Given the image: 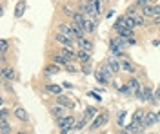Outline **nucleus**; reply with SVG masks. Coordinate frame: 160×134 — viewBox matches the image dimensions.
Instances as JSON below:
<instances>
[{
    "label": "nucleus",
    "instance_id": "nucleus-1",
    "mask_svg": "<svg viewBox=\"0 0 160 134\" xmlns=\"http://www.w3.org/2000/svg\"><path fill=\"white\" fill-rule=\"evenodd\" d=\"M75 123H77V120H75L73 114H68V116L57 120V125H58L60 132H71V131H75Z\"/></svg>",
    "mask_w": 160,
    "mask_h": 134
},
{
    "label": "nucleus",
    "instance_id": "nucleus-2",
    "mask_svg": "<svg viewBox=\"0 0 160 134\" xmlns=\"http://www.w3.org/2000/svg\"><path fill=\"white\" fill-rule=\"evenodd\" d=\"M109 111H100L98 114H97V118L93 120V123H91L89 131H100L102 127H106V125L109 123Z\"/></svg>",
    "mask_w": 160,
    "mask_h": 134
},
{
    "label": "nucleus",
    "instance_id": "nucleus-3",
    "mask_svg": "<svg viewBox=\"0 0 160 134\" xmlns=\"http://www.w3.org/2000/svg\"><path fill=\"white\" fill-rule=\"evenodd\" d=\"M55 42L58 44L60 47H75L77 45L75 38H69L68 35H64V33H60V31H57V35H55Z\"/></svg>",
    "mask_w": 160,
    "mask_h": 134
},
{
    "label": "nucleus",
    "instance_id": "nucleus-4",
    "mask_svg": "<svg viewBox=\"0 0 160 134\" xmlns=\"http://www.w3.org/2000/svg\"><path fill=\"white\" fill-rule=\"evenodd\" d=\"M58 31L64 33V35H68L69 38H75V40H77V31H75V27H73V22H60Z\"/></svg>",
    "mask_w": 160,
    "mask_h": 134
},
{
    "label": "nucleus",
    "instance_id": "nucleus-5",
    "mask_svg": "<svg viewBox=\"0 0 160 134\" xmlns=\"http://www.w3.org/2000/svg\"><path fill=\"white\" fill-rule=\"evenodd\" d=\"M153 94H155V91L151 89L149 85H142V89H140V93L137 94V98H138L140 102L148 103V102H151V98H153Z\"/></svg>",
    "mask_w": 160,
    "mask_h": 134
},
{
    "label": "nucleus",
    "instance_id": "nucleus-6",
    "mask_svg": "<svg viewBox=\"0 0 160 134\" xmlns=\"http://www.w3.org/2000/svg\"><path fill=\"white\" fill-rule=\"evenodd\" d=\"M58 53L68 60V62H75V60H78V54L75 51V47H60Z\"/></svg>",
    "mask_w": 160,
    "mask_h": 134
},
{
    "label": "nucleus",
    "instance_id": "nucleus-7",
    "mask_svg": "<svg viewBox=\"0 0 160 134\" xmlns=\"http://www.w3.org/2000/svg\"><path fill=\"white\" fill-rule=\"evenodd\" d=\"M0 72H2V80H6V82H15L17 80V71L11 65H4Z\"/></svg>",
    "mask_w": 160,
    "mask_h": 134
},
{
    "label": "nucleus",
    "instance_id": "nucleus-8",
    "mask_svg": "<svg viewBox=\"0 0 160 134\" xmlns=\"http://www.w3.org/2000/svg\"><path fill=\"white\" fill-rule=\"evenodd\" d=\"M57 103H60V105H64V107H68L69 111H73L75 109V100H71L69 96H66L64 93H60V94H57Z\"/></svg>",
    "mask_w": 160,
    "mask_h": 134
},
{
    "label": "nucleus",
    "instance_id": "nucleus-9",
    "mask_svg": "<svg viewBox=\"0 0 160 134\" xmlns=\"http://www.w3.org/2000/svg\"><path fill=\"white\" fill-rule=\"evenodd\" d=\"M120 71L128 72V74H135V72H137V67H135V63L131 62V60L122 58V60H120Z\"/></svg>",
    "mask_w": 160,
    "mask_h": 134
},
{
    "label": "nucleus",
    "instance_id": "nucleus-10",
    "mask_svg": "<svg viewBox=\"0 0 160 134\" xmlns=\"http://www.w3.org/2000/svg\"><path fill=\"white\" fill-rule=\"evenodd\" d=\"M68 111H69V109H68V107H64V105H60V103H57V105H53V107H51V114H53L57 120H58V118H64V116H68V114H69Z\"/></svg>",
    "mask_w": 160,
    "mask_h": 134
},
{
    "label": "nucleus",
    "instance_id": "nucleus-11",
    "mask_svg": "<svg viewBox=\"0 0 160 134\" xmlns=\"http://www.w3.org/2000/svg\"><path fill=\"white\" fill-rule=\"evenodd\" d=\"M153 123H157V113L148 111L146 116H144V120H142V127H144V129H148V127H151Z\"/></svg>",
    "mask_w": 160,
    "mask_h": 134
},
{
    "label": "nucleus",
    "instance_id": "nucleus-12",
    "mask_svg": "<svg viewBox=\"0 0 160 134\" xmlns=\"http://www.w3.org/2000/svg\"><path fill=\"white\" fill-rule=\"evenodd\" d=\"M28 9V0H18L17 4H15V16L17 18H22L24 16V13Z\"/></svg>",
    "mask_w": 160,
    "mask_h": 134
},
{
    "label": "nucleus",
    "instance_id": "nucleus-13",
    "mask_svg": "<svg viewBox=\"0 0 160 134\" xmlns=\"http://www.w3.org/2000/svg\"><path fill=\"white\" fill-rule=\"evenodd\" d=\"M77 47L78 49H88V51H93V42L88 38V36H82V38H77Z\"/></svg>",
    "mask_w": 160,
    "mask_h": 134
},
{
    "label": "nucleus",
    "instance_id": "nucleus-14",
    "mask_svg": "<svg viewBox=\"0 0 160 134\" xmlns=\"http://www.w3.org/2000/svg\"><path fill=\"white\" fill-rule=\"evenodd\" d=\"M13 116H15V118H18L20 122H24V123H26V122H29V114L26 113V109H24V107H15V109H13Z\"/></svg>",
    "mask_w": 160,
    "mask_h": 134
},
{
    "label": "nucleus",
    "instance_id": "nucleus-15",
    "mask_svg": "<svg viewBox=\"0 0 160 134\" xmlns=\"http://www.w3.org/2000/svg\"><path fill=\"white\" fill-rule=\"evenodd\" d=\"M58 72H60V65L55 63V62L48 63V65L44 67V74H46V76H55V74H58Z\"/></svg>",
    "mask_w": 160,
    "mask_h": 134
},
{
    "label": "nucleus",
    "instance_id": "nucleus-16",
    "mask_svg": "<svg viewBox=\"0 0 160 134\" xmlns=\"http://www.w3.org/2000/svg\"><path fill=\"white\" fill-rule=\"evenodd\" d=\"M93 74H95L97 82H98V83H104V85H108V83H111V80H113V78H109V76H108L106 72H102L100 69H95V71H93Z\"/></svg>",
    "mask_w": 160,
    "mask_h": 134
},
{
    "label": "nucleus",
    "instance_id": "nucleus-17",
    "mask_svg": "<svg viewBox=\"0 0 160 134\" xmlns=\"http://www.w3.org/2000/svg\"><path fill=\"white\" fill-rule=\"evenodd\" d=\"M126 83H128V85L131 87V91L135 93V96H137V94L140 93V89H142V82H140L138 78H129V80H128Z\"/></svg>",
    "mask_w": 160,
    "mask_h": 134
},
{
    "label": "nucleus",
    "instance_id": "nucleus-18",
    "mask_svg": "<svg viewBox=\"0 0 160 134\" xmlns=\"http://www.w3.org/2000/svg\"><path fill=\"white\" fill-rule=\"evenodd\" d=\"M100 111L97 109V107H91V105H88L86 107V111H84V118L88 120V122H91V120H95L97 118V114H98Z\"/></svg>",
    "mask_w": 160,
    "mask_h": 134
},
{
    "label": "nucleus",
    "instance_id": "nucleus-19",
    "mask_svg": "<svg viewBox=\"0 0 160 134\" xmlns=\"http://www.w3.org/2000/svg\"><path fill=\"white\" fill-rule=\"evenodd\" d=\"M91 53L93 51H88V49H78L77 54H78V62L84 63V62H91Z\"/></svg>",
    "mask_w": 160,
    "mask_h": 134
},
{
    "label": "nucleus",
    "instance_id": "nucleus-20",
    "mask_svg": "<svg viewBox=\"0 0 160 134\" xmlns=\"http://www.w3.org/2000/svg\"><path fill=\"white\" fill-rule=\"evenodd\" d=\"M62 89H64V85H58V83H46V91L51 94H60L62 93Z\"/></svg>",
    "mask_w": 160,
    "mask_h": 134
},
{
    "label": "nucleus",
    "instance_id": "nucleus-21",
    "mask_svg": "<svg viewBox=\"0 0 160 134\" xmlns=\"http://www.w3.org/2000/svg\"><path fill=\"white\" fill-rule=\"evenodd\" d=\"M100 71H102V72H106V74H108L109 78H115V76H117L115 69H113V67H111V65H109L108 62H102V63H100Z\"/></svg>",
    "mask_w": 160,
    "mask_h": 134
},
{
    "label": "nucleus",
    "instance_id": "nucleus-22",
    "mask_svg": "<svg viewBox=\"0 0 160 134\" xmlns=\"http://www.w3.org/2000/svg\"><path fill=\"white\" fill-rule=\"evenodd\" d=\"M140 15H144L146 18H149V16H155V6H151V4H146L144 7H140Z\"/></svg>",
    "mask_w": 160,
    "mask_h": 134
},
{
    "label": "nucleus",
    "instance_id": "nucleus-23",
    "mask_svg": "<svg viewBox=\"0 0 160 134\" xmlns=\"http://www.w3.org/2000/svg\"><path fill=\"white\" fill-rule=\"evenodd\" d=\"M51 62H55V63H58V65H64V67H66V65H68V60H66V58H64V56H62V54H60L58 51L57 53H53V54H51Z\"/></svg>",
    "mask_w": 160,
    "mask_h": 134
},
{
    "label": "nucleus",
    "instance_id": "nucleus-24",
    "mask_svg": "<svg viewBox=\"0 0 160 134\" xmlns=\"http://www.w3.org/2000/svg\"><path fill=\"white\" fill-rule=\"evenodd\" d=\"M106 62L109 63L111 67L115 69V72L118 74V72H120V62L117 60V56H115V54H111V56H108V58H106Z\"/></svg>",
    "mask_w": 160,
    "mask_h": 134
},
{
    "label": "nucleus",
    "instance_id": "nucleus-25",
    "mask_svg": "<svg viewBox=\"0 0 160 134\" xmlns=\"http://www.w3.org/2000/svg\"><path fill=\"white\" fill-rule=\"evenodd\" d=\"M122 27H126V15H120L118 18L115 20V24H113V29H115V33L120 31Z\"/></svg>",
    "mask_w": 160,
    "mask_h": 134
},
{
    "label": "nucleus",
    "instance_id": "nucleus-26",
    "mask_svg": "<svg viewBox=\"0 0 160 134\" xmlns=\"http://www.w3.org/2000/svg\"><path fill=\"white\" fill-rule=\"evenodd\" d=\"M0 132L2 134H9L13 132V129H11V125L8 120H0Z\"/></svg>",
    "mask_w": 160,
    "mask_h": 134
},
{
    "label": "nucleus",
    "instance_id": "nucleus-27",
    "mask_svg": "<svg viewBox=\"0 0 160 134\" xmlns=\"http://www.w3.org/2000/svg\"><path fill=\"white\" fill-rule=\"evenodd\" d=\"M118 91H120L122 94H124L126 98H131V96H135V93L131 91V87L128 85V83H124V85H120V89H118Z\"/></svg>",
    "mask_w": 160,
    "mask_h": 134
},
{
    "label": "nucleus",
    "instance_id": "nucleus-28",
    "mask_svg": "<svg viewBox=\"0 0 160 134\" xmlns=\"http://www.w3.org/2000/svg\"><path fill=\"white\" fill-rule=\"evenodd\" d=\"M126 116H128V111H120L118 116H117V125L118 127H126Z\"/></svg>",
    "mask_w": 160,
    "mask_h": 134
},
{
    "label": "nucleus",
    "instance_id": "nucleus-29",
    "mask_svg": "<svg viewBox=\"0 0 160 134\" xmlns=\"http://www.w3.org/2000/svg\"><path fill=\"white\" fill-rule=\"evenodd\" d=\"M146 113H148V111H144V109H137V111L133 113V120H135V122H140V123H142V120H144Z\"/></svg>",
    "mask_w": 160,
    "mask_h": 134
},
{
    "label": "nucleus",
    "instance_id": "nucleus-30",
    "mask_svg": "<svg viewBox=\"0 0 160 134\" xmlns=\"http://www.w3.org/2000/svg\"><path fill=\"white\" fill-rule=\"evenodd\" d=\"M80 71L84 72L86 76H88V74H91V72H93V67H91V62H84V63H80Z\"/></svg>",
    "mask_w": 160,
    "mask_h": 134
},
{
    "label": "nucleus",
    "instance_id": "nucleus-31",
    "mask_svg": "<svg viewBox=\"0 0 160 134\" xmlns=\"http://www.w3.org/2000/svg\"><path fill=\"white\" fill-rule=\"evenodd\" d=\"M135 16V22H137V27H146V16L144 15H133Z\"/></svg>",
    "mask_w": 160,
    "mask_h": 134
},
{
    "label": "nucleus",
    "instance_id": "nucleus-32",
    "mask_svg": "<svg viewBox=\"0 0 160 134\" xmlns=\"http://www.w3.org/2000/svg\"><path fill=\"white\" fill-rule=\"evenodd\" d=\"M88 123H89V122H88V120L82 116V120H78V122L75 123V131H84V129L88 127Z\"/></svg>",
    "mask_w": 160,
    "mask_h": 134
},
{
    "label": "nucleus",
    "instance_id": "nucleus-33",
    "mask_svg": "<svg viewBox=\"0 0 160 134\" xmlns=\"http://www.w3.org/2000/svg\"><path fill=\"white\" fill-rule=\"evenodd\" d=\"M8 51H9V42L6 40H0V54H8Z\"/></svg>",
    "mask_w": 160,
    "mask_h": 134
},
{
    "label": "nucleus",
    "instance_id": "nucleus-34",
    "mask_svg": "<svg viewBox=\"0 0 160 134\" xmlns=\"http://www.w3.org/2000/svg\"><path fill=\"white\" fill-rule=\"evenodd\" d=\"M62 13H64V15H66V16H73V15H75V9H73V7H69V6H62Z\"/></svg>",
    "mask_w": 160,
    "mask_h": 134
},
{
    "label": "nucleus",
    "instance_id": "nucleus-35",
    "mask_svg": "<svg viewBox=\"0 0 160 134\" xmlns=\"http://www.w3.org/2000/svg\"><path fill=\"white\" fill-rule=\"evenodd\" d=\"M160 102V87L158 89H157V91H155V94H153V98H151V105H157V103Z\"/></svg>",
    "mask_w": 160,
    "mask_h": 134
},
{
    "label": "nucleus",
    "instance_id": "nucleus-36",
    "mask_svg": "<svg viewBox=\"0 0 160 134\" xmlns=\"http://www.w3.org/2000/svg\"><path fill=\"white\" fill-rule=\"evenodd\" d=\"M66 71H68V72H71V74H75V72L78 71V69H77V65H75L73 62H69L68 65H66Z\"/></svg>",
    "mask_w": 160,
    "mask_h": 134
},
{
    "label": "nucleus",
    "instance_id": "nucleus-37",
    "mask_svg": "<svg viewBox=\"0 0 160 134\" xmlns=\"http://www.w3.org/2000/svg\"><path fill=\"white\" fill-rule=\"evenodd\" d=\"M8 116H9V111L2 105V109H0V120H8Z\"/></svg>",
    "mask_w": 160,
    "mask_h": 134
},
{
    "label": "nucleus",
    "instance_id": "nucleus-38",
    "mask_svg": "<svg viewBox=\"0 0 160 134\" xmlns=\"http://www.w3.org/2000/svg\"><path fill=\"white\" fill-rule=\"evenodd\" d=\"M89 96L93 98V100H97V102H102V98H100V94L97 93V91H91V93H89Z\"/></svg>",
    "mask_w": 160,
    "mask_h": 134
},
{
    "label": "nucleus",
    "instance_id": "nucleus-39",
    "mask_svg": "<svg viewBox=\"0 0 160 134\" xmlns=\"http://www.w3.org/2000/svg\"><path fill=\"white\" fill-rule=\"evenodd\" d=\"M135 4H137V7H144L146 4H149V0H137Z\"/></svg>",
    "mask_w": 160,
    "mask_h": 134
},
{
    "label": "nucleus",
    "instance_id": "nucleus-40",
    "mask_svg": "<svg viewBox=\"0 0 160 134\" xmlns=\"http://www.w3.org/2000/svg\"><path fill=\"white\" fill-rule=\"evenodd\" d=\"M62 85H64V89H71L73 87V83H69V82H62Z\"/></svg>",
    "mask_w": 160,
    "mask_h": 134
},
{
    "label": "nucleus",
    "instance_id": "nucleus-41",
    "mask_svg": "<svg viewBox=\"0 0 160 134\" xmlns=\"http://www.w3.org/2000/svg\"><path fill=\"white\" fill-rule=\"evenodd\" d=\"M157 15H160V6H158V4L155 6V16H157Z\"/></svg>",
    "mask_w": 160,
    "mask_h": 134
},
{
    "label": "nucleus",
    "instance_id": "nucleus-42",
    "mask_svg": "<svg viewBox=\"0 0 160 134\" xmlns=\"http://www.w3.org/2000/svg\"><path fill=\"white\" fill-rule=\"evenodd\" d=\"M155 24H157V25H160V15H157V16H155Z\"/></svg>",
    "mask_w": 160,
    "mask_h": 134
},
{
    "label": "nucleus",
    "instance_id": "nucleus-43",
    "mask_svg": "<svg viewBox=\"0 0 160 134\" xmlns=\"http://www.w3.org/2000/svg\"><path fill=\"white\" fill-rule=\"evenodd\" d=\"M113 11H115V9H109V11H108V15H106L108 18H111V16H113Z\"/></svg>",
    "mask_w": 160,
    "mask_h": 134
},
{
    "label": "nucleus",
    "instance_id": "nucleus-44",
    "mask_svg": "<svg viewBox=\"0 0 160 134\" xmlns=\"http://www.w3.org/2000/svg\"><path fill=\"white\" fill-rule=\"evenodd\" d=\"M157 122H160V111L157 113Z\"/></svg>",
    "mask_w": 160,
    "mask_h": 134
}]
</instances>
